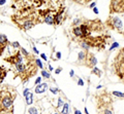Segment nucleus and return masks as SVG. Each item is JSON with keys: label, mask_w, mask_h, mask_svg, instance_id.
I'll list each match as a JSON object with an SVG mask.
<instances>
[{"label": "nucleus", "mask_w": 124, "mask_h": 114, "mask_svg": "<svg viewBox=\"0 0 124 114\" xmlns=\"http://www.w3.org/2000/svg\"><path fill=\"white\" fill-rule=\"evenodd\" d=\"M35 60V57L30 55L28 57H25L23 62L14 65V72L16 74V77H20L23 83H25L37 73V65Z\"/></svg>", "instance_id": "obj_1"}, {"label": "nucleus", "mask_w": 124, "mask_h": 114, "mask_svg": "<svg viewBox=\"0 0 124 114\" xmlns=\"http://www.w3.org/2000/svg\"><path fill=\"white\" fill-rule=\"evenodd\" d=\"M17 97V90L10 85H4L0 93V111L1 113H14V101Z\"/></svg>", "instance_id": "obj_2"}, {"label": "nucleus", "mask_w": 124, "mask_h": 114, "mask_svg": "<svg viewBox=\"0 0 124 114\" xmlns=\"http://www.w3.org/2000/svg\"><path fill=\"white\" fill-rule=\"evenodd\" d=\"M104 25L107 26L108 29L114 30V31H117L118 33H122L124 31V26L122 24V21L120 20V18L118 17H112L110 16L108 19L106 21Z\"/></svg>", "instance_id": "obj_3"}, {"label": "nucleus", "mask_w": 124, "mask_h": 114, "mask_svg": "<svg viewBox=\"0 0 124 114\" xmlns=\"http://www.w3.org/2000/svg\"><path fill=\"white\" fill-rule=\"evenodd\" d=\"M113 13H124V0H111L110 14Z\"/></svg>", "instance_id": "obj_4"}, {"label": "nucleus", "mask_w": 124, "mask_h": 114, "mask_svg": "<svg viewBox=\"0 0 124 114\" xmlns=\"http://www.w3.org/2000/svg\"><path fill=\"white\" fill-rule=\"evenodd\" d=\"M24 59H25V57L22 55L21 51H17L14 55H11L10 57H7V58H5L4 61L8 62L10 65H16V64H18V63L23 62Z\"/></svg>", "instance_id": "obj_5"}, {"label": "nucleus", "mask_w": 124, "mask_h": 114, "mask_svg": "<svg viewBox=\"0 0 124 114\" xmlns=\"http://www.w3.org/2000/svg\"><path fill=\"white\" fill-rule=\"evenodd\" d=\"M96 64H97V59L95 58L94 54H92L90 51H87V56H86V60H85L84 62V66H86L88 68H92L96 66Z\"/></svg>", "instance_id": "obj_6"}, {"label": "nucleus", "mask_w": 124, "mask_h": 114, "mask_svg": "<svg viewBox=\"0 0 124 114\" xmlns=\"http://www.w3.org/2000/svg\"><path fill=\"white\" fill-rule=\"evenodd\" d=\"M64 13H65V9L64 8H60L59 10H57L54 13V19H55V25H60L62 22H63L65 20V16H64Z\"/></svg>", "instance_id": "obj_7"}, {"label": "nucleus", "mask_w": 124, "mask_h": 114, "mask_svg": "<svg viewBox=\"0 0 124 114\" xmlns=\"http://www.w3.org/2000/svg\"><path fill=\"white\" fill-rule=\"evenodd\" d=\"M8 44H9V41H8V39H7V37L3 33H1L0 34V51H1V55H2L3 51H4L5 47Z\"/></svg>", "instance_id": "obj_8"}, {"label": "nucleus", "mask_w": 124, "mask_h": 114, "mask_svg": "<svg viewBox=\"0 0 124 114\" xmlns=\"http://www.w3.org/2000/svg\"><path fill=\"white\" fill-rule=\"evenodd\" d=\"M72 34H73V36L78 38V39H82L83 38V32H82V29H81L80 26L72 27Z\"/></svg>", "instance_id": "obj_9"}, {"label": "nucleus", "mask_w": 124, "mask_h": 114, "mask_svg": "<svg viewBox=\"0 0 124 114\" xmlns=\"http://www.w3.org/2000/svg\"><path fill=\"white\" fill-rule=\"evenodd\" d=\"M87 51H81L79 52V55H78V63L80 64V65H84V62L85 60H86V56H87Z\"/></svg>", "instance_id": "obj_10"}, {"label": "nucleus", "mask_w": 124, "mask_h": 114, "mask_svg": "<svg viewBox=\"0 0 124 114\" xmlns=\"http://www.w3.org/2000/svg\"><path fill=\"white\" fill-rule=\"evenodd\" d=\"M48 89V83H39V84H37L36 87H35V93L36 94H42L46 92V89Z\"/></svg>", "instance_id": "obj_11"}, {"label": "nucleus", "mask_w": 124, "mask_h": 114, "mask_svg": "<svg viewBox=\"0 0 124 114\" xmlns=\"http://www.w3.org/2000/svg\"><path fill=\"white\" fill-rule=\"evenodd\" d=\"M85 21V19H82V18H75L72 21V27H77V26H80L82 25Z\"/></svg>", "instance_id": "obj_12"}, {"label": "nucleus", "mask_w": 124, "mask_h": 114, "mask_svg": "<svg viewBox=\"0 0 124 114\" xmlns=\"http://www.w3.org/2000/svg\"><path fill=\"white\" fill-rule=\"evenodd\" d=\"M91 73L92 74H95V75H97L98 76V77H100V76H101V71H100L99 69H98V68L97 67H93L92 68V69H91Z\"/></svg>", "instance_id": "obj_13"}, {"label": "nucleus", "mask_w": 124, "mask_h": 114, "mask_svg": "<svg viewBox=\"0 0 124 114\" xmlns=\"http://www.w3.org/2000/svg\"><path fill=\"white\" fill-rule=\"evenodd\" d=\"M26 104H27V105L32 104V94H31V93H29V94L26 96Z\"/></svg>", "instance_id": "obj_14"}, {"label": "nucleus", "mask_w": 124, "mask_h": 114, "mask_svg": "<svg viewBox=\"0 0 124 114\" xmlns=\"http://www.w3.org/2000/svg\"><path fill=\"white\" fill-rule=\"evenodd\" d=\"M1 83H3V79L5 78V76H6V70L3 68V66H1Z\"/></svg>", "instance_id": "obj_15"}, {"label": "nucleus", "mask_w": 124, "mask_h": 114, "mask_svg": "<svg viewBox=\"0 0 124 114\" xmlns=\"http://www.w3.org/2000/svg\"><path fill=\"white\" fill-rule=\"evenodd\" d=\"M41 75H42V77H44V78H46V79H50V78H51V74H50L49 72L45 71V70L41 71Z\"/></svg>", "instance_id": "obj_16"}, {"label": "nucleus", "mask_w": 124, "mask_h": 114, "mask_svg": "<svg viewBox=\"0 0 124 114\" xmlns=\"http://www.w3.org/2000/svg\"><path fill=\"white\" fill-rule=\"evenodd\" d=\"M19 49H20V51H21V52H22V55L23 56H24V57H28V56H30L31 54H30V52H28V51H26V49L25 48H23V47H20V48H19Z\"/></svg>", "instance_id": "obj_17"}, {"label": "nucleus", "mask_w": 124, "mask_h": 114, "mask_svg": "<svg viewBox=\"0 0 124 114\" xmlns=\"http://www.w3.org/2000/svg\"><path fill=\"white\" fill-rule=\"evenodd\" d=\"M112 94L114 95V96H116V97H119V98H124V94H122V93H119V92H112Z\"/></svg>", "instance_id": "obj_18"}, {"label": "nucleus", "mask_w": 124, "mask_h": 114, "mask_svg": "<svg viewBox=\"0 0 124 114\" xmlns=\"http://www.w3.org/2000/svg\"><path fill=\"white\" fill-rule=\"evenodd\" d=\"M10 45H11V46H13L14 48H20V47H21V46H20V43H19L18 41H14V42H11Z\"/></svg>", "instance_id": "obj_19"}, {"label": "nucleus", "mask_w": 124, "mask_h": 114, "mask_svg": "<svg viewBox=\"0 0 124 114\" xmlns=\"http://www.w3.org/2000/svg\"><path fill=\"white\" fill-rule=\"evenodd\" d=\"M73 1L77 2V3H80V4H86V3L91 1V0H73Z\"/></svg>", "instance_id": "obj_20"}, {"label": "nucleus", "mask_w": 124, "mask_h": 114, "mask_svg": "<svg viewBox=\"0 0 124 114\" xmlns=\"http://www.w3.org/2000/svg\"><path fill=\"white\" fill-rule=\"evenodd\" d=\"M62 105H63V101H62V98H59V99H58V106H57V109H60Z\"/></svg>", "instance_id": "obj_21"}, {"label": "nucleus", "mask_w": 124, "mask_h": 114, "mask_svg": "<svg viewBox=\"0 0 124 114\" xmlns=\"http://www.w3.org/2000/svg\"><path fill=\"white\" fill-rule=\"evenodd\" d=\"M67 112H68V104L65 103V104H64V108H63V110L61 111V113H67Z\"/></svg>", "instance_id": "obj_22"}, {"label": "nucleus", "mask_w": 124, "mask_h": 114, "mask_svg": "<svg viewBox=\"0 0 124 114\" xmlns=\"http://www.w3.org/2000/svg\"><path fill=\"white\" fill-rule=\"evenodd\" d=\"M28 113H34V114H36V113H37V109H36L35 107L29 108V110H28Z\"/></svg>", "instance_id": "obj_23"}, {"label": "nucleus", "mask_w": 124, "mask_h": 114, "mask_svg": "<svg viewBox=\"0 0 124 114\" xmlns=\"http://www.w3.org/2000/svg\"><path fill=\"white\" fill-rule=\"evenodd\" d=\"M35 62H36V65L38 66V68H40V69H42V68H44V67H42V64H41V62H40L39 59H36Z\"/></svg>", "instance_id": "obj_24"}, {"label": "nucleus", "mask_w": 124, "mask_h": 114, "mask_svg": "<svg viewBox=\"0 0 124 114\" xmlns=\"http://www.w3.org/2000/svg\"><path fill=\"white\" fill-rule=\"evenodd\" d=\"M119 46V44L117 43V42H114L113 43V45H112V46H111V48H110V51H113V49L114 48H116V47H118Z\"/></svg>", "instance_id": "obj_25"}, {"label": "nucleus", "mask_w": 124, "mask_h": 114, "mask_svg": "<svg viewBox=\"0 0 124 114\" xmlns=\"http://www.w3.org/2000/svg\"><path fill=\"white\" fill-rule=\"evenodd\" d=\"M50 90H51V92H52L53 94H57V93H58V90H59V89H53V87H51V89H50Z\"/></svg>", "instance_id": "obj_26"}, {"label": "nucleus", "mask_w": 124, "mask_h": 114, "mask_svg": "<svg viewBox=\"0 0 124 114\" xmlns=\"http://www.w3.org/2000/svg\"><path fill=\"white\" fill-rule=\"evenodd\" d=\"M61 70H62V67H59V68H58V69H56L55 73H56V74H59L60 72H61Z\"/></svg>", "instance_id": "obj_27"}, {"label": "nucleus", "mask_w": 124, "mask_h": 114, "mask_svg": "<svg viewBox=\"0 0 124 114\" xmlns=\"http://www.w3.org/2000/svg\"><path fill=\"white\" fill-rule=\"evenodd\" d=\"M40 80H41V78H40V77H37V79L35 80V84H36V85H37V84H39Z\"/></svg>", "instance_id": "obj_28"}, {"label": "nucleus", "mask_w": 124, "mask_h": 114, "mask_svg": "<svg viewBox=\"0 0 124 114\" xmlns=\"http://www.w3.org/2000/svg\"><path fill=\"white\" fill-rule=\"evenodd\" d=\"M93 11H94V13L95 14H98V9H97V7H93Z\"/></svg>", "instance_id": "obj_29"}, {"label": "nucleus", "mask_w": 124, "mask_h": 114, "mask_svg": "<svg viewBox=\"0 0 124 114\" xmlns=\"http://www.w3.org/2000/svg\"><path fill=\"white\" fill-rule=\"evenodd\" d=\"M89 6H90L91 8H93V7H95V6H96V2H95V1H93V2H92V3H91V4L89 5Z\"/></svg>", "instance_id": "obj_30"}, {"label": "nucleus", "mask_w": 124, "mask_h": 114, "mask_svg": "<svg viewBox=\"0 0 124 114\" xmlns=\"http://www.w3.org/2000/svg\"><path fill=\"white\" fill-rule=\"evenodd\" d=\"M78 83H79V85H81V86H83V85H84V82H83L82 79H79V81H78Z\"/></svg>", "instance_id": "obj_31"}, {"label": "nucleus", "mask_w": 124, "mask_h": 114, "mask_svg": "<svg viewBox=\"0 0 124 114\" xmlns=\"http://www.w3.org/2000/svg\"><path fill=\"white\" fill-rule=\"evenodd\" d=\"M40 57H41V59H42V60L46 61V56L45 54H41V55H40Z\"/></svg>", "instance_id": "obj_32"}, {"label": "nucleus", "mask_w": 124, "mask_h": 114, "mask_svg": "<svg viewBox=\"0 0 124 114\" xmlns=\"http://www.w3.org/2000/svg\"><path fill=\"white\" fill-rule=\"evenodd\" d=\"M28 92H29V89H26L24 90V96H25V97L27 96V95H28Z\"/></svg>", "instance_id": "obj_33"}, {"label": "nucleus", "mask_w": 124, "mask_h": 114, "mask_svg": "<svg viewBox=\"0 0 124 114\" xmlns=\"http://www.w3.org/2000/svg\"><path fill=\"white\" fill-rule=\"evenodd\" d=\"M56 57H57V59H60V58H61V54H60L59 51H58L57 54H56Z\"/></svg>", "instance_id": "obj_34"}, {"label": "nucleus", "mask_w": 124, "mask_h": 114, "mask_svg": "<svg viewBox=\"0 0 124 114\" xmlns=\"http://www.w3.org/2000/svg\"><path fill=\"white\" fill-rule=\"evenodd\" d=\"M33 51L35 52V54H38V51H37V48L35 46H33Z\"/></svg>", "instance_id": "obj_35"}, {"label": "nucleus", "mask_w": 124, "mask_h": 114, "mask_svg": "<svg viewBox=\"0 0 124 114\" xmlns=\"http://www.w3.org/2000/svg\"><path fill=\"white\" fill-rule=\"evenodd\" d=\"M5 1L6 0H0V5H3L5 3Z\"/></svg>", "instance_id": "obj_36"}, {"label": "nucleus", "mask_w": 124, "mask_h": 114, "mask_svg": "<svg viewBox=\"0 0 124 114\" xmlns=\"http://www.w3.org/2000/svg\"><path fill=\"white\" fill-rule=\"evenodd\" d=\"M75 113H76V114H80L81 112L79 111V110H75Z\"/></svg>", "instance_id": "obj_37"}, {"label": "nucleus", "mask_w": 124, "mask_h": 114, "mask_svg": "<svg viewBox=\"0 0 124 114\" xmlns=\"http://www.w3.org/2000/svg\"><path fill=\"white\" fill-rule=\"evenodd\" d=\"M69 74H70V76L72 77V76H73V70H71V71H70V73H69Z\"/></svg>", "instance_id": "obj_38"}, {"label": "nucleus", "mask_w": 124, "mask_h": 114, "mask_svg": "<svg viewBox=\"0 0 124 114\" xmlns=\"http://www.w3.org/2000/svg\"><path fill=\"white\" fill-rule=\"evenodd\" d=\"M123 36H124V31H123Z\"/></svg>", "instance_id": "obj_39"}]
</instances>
